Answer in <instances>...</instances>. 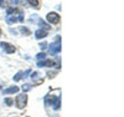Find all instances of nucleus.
Instances as JSON below:
<instances>
[{
    "label": "nucleus",
    "mask_w": 124,
    "mask_h": 117,
    "mask_svg": "<svg viewBox=\"0 0 124 117\" xmlns=\"http://www.w3.org/2000/svg\"><path fill=\"white\" fill-rule=\"evenodd\" d=\"M56 37H57V41L50 44V54L51 55H56L57 52L61 51V37L60 36H56Z\"/></svg>",
    "instance_id": "f257e3e1"
},
{
    "label": "nucleus",
    "mask_w": 124,
    "mask_h": 117,
    "mask_svg": "<svg viewBox=\"0 0 124 117\" xmlns=\"http://www.w3.org/2000/svg\"><path fill=\"white\" fill-rule=\"evenodd\" d=\"M26 102H27V96L25 93L19 95V96L16 97V105H17L19 108H24L26 106Z\"/></svg>",
    "instance_id": "f03ea898"
},
{
    "label": "nucleus",
    "mask_w": 124,
    "mask_h": 117,
    "mask_svg": "<svg viewBox=\"0 0 124 117\" xmlns=\"http://www.w3.org/2000/svg\"><path fill=\"white\" fill-rule=\"evenodd\" d=\"M47 21L51 24H58L60 23V15L56 13H48L47 14Z\"/></svg>",
    "instance_id": "7ed1b4c3"
},
{
    "label": "nucleus",
    "mask_w": 124,
    "mask_h": 117,
    "mask_svg": "<svg viewBox=\"0 0 124 117\" xmlns=\"http://www.w3.org/2000/svg\"><path fill=\"white\" fill-rule=\"evenodd\" d=\"M0 47H3L8 54H13V52H15V47L9 44V42H0Z\"/></svg>",
    "instance_id": "20e7f679"
},
{
    "label": "nucleus",
    "mask_w": 124,
    "mask_h": 117,
    "mask_svg": "<svg viewBox=\"0 0 124 117\" xmlns=\"http://www.w3.org/2000/svg\"><path fill=\"white\" fill-rule=\"evenodd\" d=\"M52 99L50 100V103L54 106L55 110H58L61 107V97H57V96H51Z\"/></svg>",
    "instance_id": "39448f33"
},
{
    "label": "nucleus",
    "mask_w": 124,
    "mask_h": 117,
    "mask_svg": "<svg viewBox=\"0 0 124 117\" xmlns=\"http://www.w3.org/2000/svg\"><path fill=\"white\" fill-rule=\"evenodd\" d=\"M47 34H48V31H46V30H44V29H41V30H37L36 33H35V36H36V39H44V37H46L47 36Z\"/></svg>",
    "instance_id": "423d86ee"
},
{
    "label": "nucleus",
    "mask_w": 124,
    "mask_h": 117,
    "mask_svg": "<svg viewBox=\"0 0 124 117\" xmlns=\"http://www.w3.org/2000/svg\"><path fill=\"white\" fill-rule=\"evenodd\" d=\"M54 65H55V62L52 60H45V61H41V62L39 61L37 62V66L39 67H44V66H48L50 67V66H54Z\"/></svg>",
    "instance_id": "0eeeda50"
},
{
    "label": "nucleus",
    "mask_w": 124,
    "mask_h": 117,
    "mask_svg": "<svg viewBox=\"0 0 124 117\" xmlns=\"http://www.w3.org/2000/svg\"><path fill=\"white\" fill-rule=\"evenodd\" d=\"M19 90H20V87H17V86H11V87H9V89L4 90V95H9V93H16V92H19Z\"/></svg>",
    "instance_id": "6e6552de"
},
{
    "label": "nucleus",
    "mask_w": 124,
    "mask_h": 117,
    "mask_svg": "<svg viewBox=\"0 0 124 117\" xmlns=\"http://www.w3.org/2000/svg\"><path fill=\"white\" fill-rule=\"evenodd\" d=\"M15 21H17V16L15 18V16H9V18H6V23L8 24H14Z\"/></svg>",
    "instance_id": "1a4fd4ad"
},
{
    "label": "nucleus",
    "mask_w": 124,
    "mask_h": 117,
    "mask_svg": "<svg viewBox=\"0 0 124 117\" xmlns=\"http://www.w3.org/2000/svg\"><path fill=\"white\" fill-rule=\"evenodd\" d=\"M20 33L24 34V35H30V34H31V31H30L29 29H26L25 26H21V27H20Z\"/></svg>",
    "instance_id": "9d476101"
},
{
    "label": "nucleus",
    "mask_w": 124,
    "mask_h": 117,
    "mask_svg": "<svg viewBox=\"0 0 124 117\" xmlns=\"http://www.w3.org/2000/svg\"><path fill=\"white\" fill-rule=\"evenodd\" d=\"M23 77H24V73L23 72H17L16 75L14 76V81H19L20 79H23Z\"/></svg>",
    "instance_id": "9b49d317"
},
{
    "label": "nucleus",
    "mask_w": 124,
    "mask_h": 117,
    "mask_svg": "<svg viewBox=\"0 0 124 117\" xmlns=\"http://www.w3.org/2000/svg\"><path fill=\"white\" fill-rule=\"evenodd\" d=\"M27 1H29V4H31V5H32V6H39V0H27Z\"/></svg>",
    "instance_id": "f8f14e48"
},
{
    "label": "nucleus",
    "mask_w": 124,
    "mask_h": 117,
    "mask_svg": "<svg viewBox=\"0 0 124 117\" xmlns=\"http://www.w3.org/2000/svg\"><path fill=\"white\" fill-rule=\"evenodd\" d=\"M36 57H37L39 60H44V59L46 57V54H44V52H41V54H39Z\"/></svg>",
    "instance_id": "ddd939ff"
},
{
    "label": "nucleus",
    "mask_w": 124,
    "mask_h": 117,
    "mask_svg": "<svg viewBox=\"0 0 124 117\" xmlns=\"http://www.w3.org/2000/svg\"><path fill=\"white\" fill-rule=\"evenodd\" d=\"M30 89H31V86H30L29 83H25V85H23V90H24V91H29Z\"/></svg>",
    "instance_id": "4468645a"
},
{
    "label": "nucleus",
    "mask_w": 124,
    "mask_h": 117,
    "mask_svg": "<svg viewBox=\"0 0 124 117\" xmlns=\"http://www.w3.org/2000/svg\"><path fill=\"white\" fill-rule=\"evenodd\" d=\"M40 47H41V50L47 49V42H41V44H40Z\"/></svg>",
    "instance_id": "2eb2a0df"
},
{
    "label": "nucleus",
    "mask_w": 124,
    "mask_h": 117,
    "mask_svg": "<svg viewBox=\"0 0 124 117\" xmlns=\"http://www.w3.org/2000/svg\"><path fill=\"white\" fill-rule=\"evenodd\" d=\"M5 103H6L8 106H11V105H13V100H11V99H5Z\"/></svg>",
    "instance_id": "dca6fc26"
},
{
    "label": "nucleus",
    "mask_w": 124,
    "mask_h": 117,
    "mask_svg": "<svg viewBox=\"0 0 124 117\" xmlns=\"http://www.w3.org/2000/svg\"><path fill=\"white\" fill-rule=\"evenodd\" d=\"M11 1H13L14 4H19V1H20V0H11Z\"/></svg>",
    "instance_id": "f3484780"
},
{
    "label": "nucleus",
    "mask_w": 124,
    "mask_h": 117,
    "mask_svg": "<svg viewBox=\"0 0 124 117\" xmlns=\"http://www.w3.org/2000/svg\"><path fill=\"white\" fill-rule=\"evenodd\" d=\"M3 4H4V1H3V0H0V6H1Z\"/></svg>",
    "instance_id": "a211bd4d"
},
{
    "label": "nucleus",
    "mask_w": 124,
    "mask_h": 117,
    "mask_svg": "<svg viewBox=\"0 0 124 117\" xmlns=\"http://www.w3.org/2000/svg\"><path fill=\"white\" fill-rule=\"evenodd\" d=\"M0 35H1V30H0Z\"/></svg>",
    "instance_id": "6ab92c4d"
},
{
    "label": "nucleus",
    "mask_w": 124,
    "mask_h": 117,
    "mask_svg": "<svg viewBox=\"0 0 124 117\" xmlns=\"http://www.w3.org/2000/svg\"><path fill=\"white\" fill-rule=\"evenodd\" d=\"M0 89H1V85H0Z\"/></svg>",
    "instance_id": "aec40b11"
}]
</instances>
